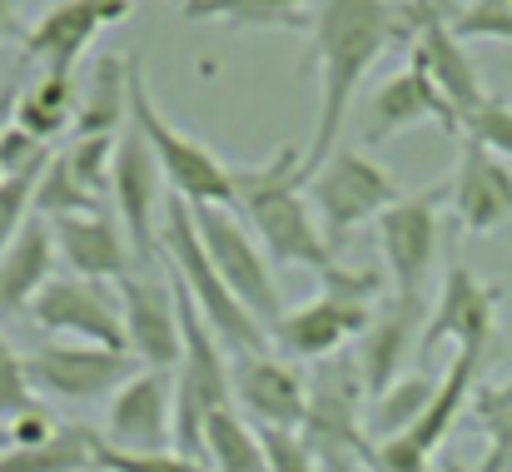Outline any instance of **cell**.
I'll return each instance as SVG.
<instances>
[{
    "instance_id": "1",
    "label": "cell",
    "mask_w": 512,
    "mask_h": 472,
    "mask_svg": "<svg viewBox=\"0 0 512 472\" xmlns=\"http://www.w3.org/2000/svg\"><path fill=\"white\" fill-rule=\"evenodd\" d=\"M314 60H319V120L304 150V179L339 150L348 110L368 80V70L398 45L403 10L398 0H314Z\"/></svg>"
},
{
    "instance_id": "2",
    "label": "cell",
    "mask_w": 512,
    "mask_h": 472,
    "mask_svg": "<svg viewBox=\"0 0 512 472\" xmlns=\"http://www.w3.org/2000/svg\"><path fill=\"white\" fill-rule=\"evenodd\" d=\"M229 209L244 219V229L254 234V244L269 254V264L284 269H309V274H329L339 259L314 219L309 204V179H304V150L284 145L264 164L234 169V199Z\"/></svg>"
},
{
    "instance_id": "3",
    "label": "cell",
    "mask_w": 512,
    "mask_h": 472,
    "mask_svg": "<svg viewBox=\"0 0 512 472\" xmlns=\"http://www.w3.org/2000/svg\"><path fill=\"white\" fill-rule=\"evenodd\" d=\"M160 254L170 259V274L189 289V299L199 304L204 323L219 333V343L234 348V358L239 353H269V328L229 294V284L219 279V269L204 254L194 204L179 199V194H165V209H160Z\"/></svg>"
},
{
    "instance_id": "4",
    "label": "cell",
    "mask_w": 512,
    "mask_h": 472,
    "mask_svg": "<svg viewBox=\"0 0 512 472\" xmlns=\"http://www.w3.org/2000/svg\"><path fill=\"white\" fill-rule=\"evenodd\" d=\"M378 299H383V274L334 264V269L324 274L319 299L289 309V314L269 328V348H279L284 358L324 363V358L339 353L343 343L363 338V328L373 323Z\"/></svg>"
},
{
    "instance_id": "5",
    "label": "cell",
    "mask_w": 512,
    "mask_h": 472,
    "mask_svg": "<svg viewBox=\"0 0 512 472\" xmlns=\"http://www.w3.org/2000/svg\"><path fill=\"white\" fill-rule=\"evenodd\" d=\"M140 65L145 60L130 55V125L145 135L150 155L160 159V169L170 179V194L189 199L194 209L199 204H224L229 209V199H234V169L214 155L204 140H189L184 130H174L170 120H165V110L155 105Z\"/></svg>"
},
{
    "instance_id": "6",
    "label": "cell",
    "mask_w": 512,
    "mask_h": 472,
    "mask_svg": "<svg viewBox=\"0 0 512 472\" xmlns=\"http://www.w3.org/2000/svg\"><path fill=\"white\" fill-rule=\"evenodd\" d=\"M398 199H403L398 179L363 150H334L309 174V204H314V219H319L329 249L348 244L358 224H368V219L378 224V214Z\"/></svg>"
},
{
    "instance_id": "7",
    "label": "cell",
    "mask_w": 512,
    "mask_h": 472,
    "mask_svg": "<svg viewBox=\"0 0 512 472\" xmlns=\"http://www.w3.org/2000/svg\"><path fill=\"white\" fill-rule=\"evenodd\" d=\"M194 224H199V239H204V254L209 264L219 269V279L229 284V294L259 318L264 328H274L284 318V299H279V279H274V264L269 254L254 244V234L244 229V219L224 204H199L194 209Z\"/></svg>"
},
{
    "instance_id": "8",
    "label": "cell",
    "mask_w": 512,
    "mask_h": 472,
    "mask_svg": "<svg viewBox=\"0 0 512 472\" xmlns=\"http://www.w3.org/2000/svg\"><path fill=\"white\" fill-rule=\"evenodd\" d=\"M20 363H25L30 388L45 393V398H60V403L115 398L140 373V363L130 353H110V348H95V343H40Z\"/></svg>"
},
{
    "instance_id": "9",
    "label": "cell",
    "mask_w": 512,
    "mask_h": 472,
    "mask_svg": "<svg viewBox=\"0 0 512 472\" xmlns=\"http://www.w3.org/2000/svg\"><path fill=\"white\" fill-rule=\"evenodd\" d=\"M30 323L45 328V333H65V338H80V343H95V348H110V353H130V338H125V314H120V294L115 284H95V279H75V274H55L35 304H30ZM135 358V353H130Z\"/></svg>"
},
{
    "instance_id": "10",
    "label": "cell",
    "mask_w": 512,
    "mask_h": 472,
    "mask_svg": "<svg viewBox=\"0 0 512 472\" xmlns=\"http://www.w3.org/2000/svg\"><path fill=\"white\" fill-rule=\"evenodd\" d=\"M498 304H503V289L483 284L468 264H448L443 274V289L428 309L423 323V343L418 353L428 358L438 343H458V353H488L493 333H498Z\"/></svg>"
},
{
    "instance_id": "11",
    "label": "cell",
    "mask_w": 512,
    "mask_h": 472,
    "mask_svg": "<svg viewBox=\"0 0 512 472\" xmlns=\"http://www.w3.org/2000/svg\"><path fill=\"white\" fill-rule=\"evenodd\" d=\"M110 199H115V214H120V224H125V239H130L135 259H140V264H155V259H160L165 169H160V159L150 155V145H145V135H140L135 125H130L125 140H120Z\"/></svg>"
},
{
    "instance_id": "12",
    "label": "cell",
    "mask_w": 512,
    "mask_h": 472,
    "mask_svg": "<svg viewBox=\"0 0 512 472\" xmlns=\"http://www.w3.org/2000/svg\"><path fill=\"white\" fill-rule=\"evenodd\" d=\"M438 199L443 189L428 194H403L378 214V254L388 264L393 294H423L433 259H438Z\"/></svg>"
},
{
    "instance_id": "13",
    "label": "cell",
    "mask_w": 512,
    "mask_h": 472,
    "mask_svg": "<svg viewBox=\"0 0 512 472\" xmlns=\"http://www.w3.org/2000/svg\"><path fill=\"white\" fill-rule=\"evenodd\" d=\"M130 10H135V0H55L40 20H30L20 30V45H25L30 60H45V70L75 75L85 50L110 25H120Z\"/></svg>"
},
{
    "instance_id": "14",
    "label": "cell",
    "mask_w": 512,
    "mask_h": 472,
    "mask_svg": "<svg viewBox=\"0 0 512 472\" xmlns=\"http://www.w3.org/2000/svg\"><path fill=\"white\" fill-rule=\"evenodd\" d=\"M100 438L125 453H165L174 448V373L140 368L105 408Z\"/></svg>"
},
{
    "instance_id": "15",
    "label": "cell",
    "mask_w": 512,
    "mask_h": 472,
    "mask_svg": "<svg viewBox=\"0 0 512 472\" xmlns=\"http://www.w3.org/2000/svg\"><path fill=\"white\" fill-rule=\"evenodd\" d=\"M428 309H433V304H428L423 294H388V299H378L373 323L363 328L358 358H353L368 398H378L383 388H393V383L403 378L408 353H418V343H423Z\"/></svg>"
},
{
    "instance_id": "16",
    "label": "cell",
    "mask_w": 512,
    "mask_h": 472,
    "mask_svg": "<svg viewBox=\"0 0 512 472\" xmlns=\"http://www.w3.org/2000/svg\"><path fill=\"white\" fill-rule=\"evenodd\" d=\"M229 388H234V408H244L254 428L299 433L309 418V383L274 353H239L229 363Z\"/></svg>"
},
{
    "instance_id": "17",
    "label": "cell",
    "mask_w": 512,
    "mask_h": 472,
    "mask_svg": "<svg viewBox=\"0 0 512 472\" xmlns=\"http://www.w3.org/2000/svg\"><path fill=\"white\" fill-rule=\"evenodd\" d=\"M120 294V314H125V338H130V353L135 363L145 368H179V353H184V333H179V304H174V284L165 279H120L115 284Z\"/></svg>"
},
{
    "instance_id": "18",
    "label": "cell",
    "mask_w": 512,
    "mask_h": 472,
    "mask_svg": "<svg viewBox=\"0 0 512 472\" xmlns=\"http://www.w3.org/2000/svg\"><path fill=\"white\" fill-rule=\"evenodd\" d=\"M423 120L443 125L448 135H463V120H458V110L448 105V95H443V90L433 85V75L408 55V65H403L398 75H388V80L378 85V95L368 100V130H363V140H368V145H383V140H393L398 130L423 125Z\"/></svg>"
},
{
    "instance_id": "19",
    "label": "cell",
    "mask_w": 512,
    "mask_h": 472,
    "mask_svg": "<svg viewBox=\"0 0 512 472\" xmlns=\"http://www.w3.org/2000/svg\"><path fill=\"white\" fill-rule=\"evenodd\" d=\"M448 204L463 234H498L512 224V169L508 159L488 155L483 145L463 140L458 174L448 184Z\"/></svg>"
},
{
    "instance_id": "20",
    "label": "cell",
    "mask_w": 512,
    "mask_h": 472,
    "mask_svg": "<svg viewBox=\"0 0 512 472\" xmlns=\"http://www.w3.org/2000/svg\"><path fill=\"white\" fill-rule=\"evenodd\" d=\"M55 234V249H60V264L75 274V279H95V284H120L130 279V269L140 264L130 239H125V224L105 209L95 214H75V219H55L50 224Z\"/></svg>"
},
{
    "instance_id": "21",
    "label": "cell",
    "mask_w": 512,
    "mask_h": 472,
    "mask_svg": "<svg viewBox=\"0 0 512 472\" xmlns=\"http://www.w3.org/2000/svg\"><path fill=\"white\" fill-rule=\"evenodd\" d=\"M60 249L45 219H25V229L15 234V244L0 254V318L30 314L35 294L55 279Z\"/></svg>"
},
{
    "instance_id": "22",
    "label": "cell",
    "mask_w": 512,
    "mask_h": 472,
    "mask_svg": "<svg viewBox=\"0 0 512 472\" xmlns=\"http://www.w3.org/2000/svg\"><path fill=\"white\" fill-rule=\"evenodd\" d=\"M120 125H130V55H100L75 110V140L120 135Z\"/></svg>"
},
{
    "instance_id": "23",
    "label": "cell",
    "mask_w": 512,
    "mask_h": 472,
    "mask_svg": "<svg viewBox=\"0 0 512 472\" xmlns=\"http://www.w3.org/2000/svg\"><path fill=\"white\" fill-rule=\"evenodd\" d=\"M189 20H209L224 30H309L314 0H184Z\"/></svg>"
},
{
    "instance_id": "24",
    "label": "cell",
    "mask_w": 512,
    "mask_h": 472,
    "mask_svg": "<svg viewBox=\"0 0 512 472\" xmlns=\"http://www.w3.org/2000/svg\"><path fill=\"white\" fill-rule=\"evenodd\" d=\"M95 453H100V428L60 423L55 438L40 448H5L0 472H95Z\"/></svg>"
},
{
    "instance_id": "25",
    "label": "cell",
    "mask_w": 512,
    "mask_h": 472,
    "mask_svg": "<svg viewBox=\"0 0 512 472\" xmlns=\"http://www.w3.org/2000/svg\"><path fill=\"white\" fill-rule=\"evenodd\" d=\"M433 393H438V378H433V373H408V378H398L393 388H383L378 398H368V413H363L368 443H388V438L418 428V418L428 413Z\"/></svg>"
},
{
    "instance_id": "26",
    "label": "cell",
    "mask_w": 512,
    "mask_h": 472,
    "mask_svg": "<svg viewBox=\"0 0 512 472\" xmlns=\"http://www.w3.org/2000/svg\"><path fill=\"white\" fill-rule=\"evenodd\" d=\"M75 110H80V95H75V75H55L45 70L25 95H20V110H15V125L30 130L35 140L55 145L65 130H75Z\"/></svg>"
},
{
    "instance_id": "27",
    "label": "cell",
    "mask_w": 512,
    "mask_h": 472,
    "mask_svg": "<svg viewBox=\"0 0 512 472\" xmlns=\"http://www.w3.org/2000/svg\"><path fill=\"white\" fill-rule=\"evenodd\" d=\"M204 463L214 472H269L264 468V438L244 413L229 403L204 423Z\"/></svg>"
},
{
    "instance_id": "28",
    "label": "cell",
    "mask_w": 512,
    "mask_h": 472,
    "mask_svg": "<svg viewBox=\"0 0 512 472\" xmlns=\"http://www.w3.org/2000/svg\"><path fill=\"white\" fill-rule=\"evenodd\" d=\"M473 418L488 438V453H483L478 472H512V378L473 388Z\"/></svg>"
},
{
    "instance_id": "29",
    "label": "cell",
    "mask_w": 512,
    "mask_h": 472,
    "mask_svg": "<svg viewBox=\"0 0 512 472\" xmlns=\"http://www.w3.org/2000/svg\"><path fill=\"white\" fill-rule=\"evenodd\" d=\"M100 199L70 174L65 155H55L45 164V174L35 179V219L55 224V219H75V214H95Z\"/></svg>"
},
{
    "instance_id": "30",
    "label": "cell",
    "mask_w": 512,
    "mask_h": 472,
    "mask_svg": "<svg viewBox=\"0 0 512 472\" xmlns=\"http://www.w3.org/2000/svg\"><path fill=\"white\" fill-rule=\"evenodd\" d=\"M65 164H70V174L100 199V194H110V179H115V155H120V135H100V140H70L65 150Z\"/></svg>"
},
{
    "instance_id": "31",
    "label": "cell",
    "mask_w": 512,
    "mask_h": 472,
    "mask_svg": "<svg viewBox=\"0 0 512 472\" xmlns=\"http://www.w3.org/2000/svg\"><path fill=\"white\" fill-rule=\"evenodd\" d=\"M95 472H214L209 463H194L184 453H125V448H110L100 438V453H95Z\"/></svg>"
},
{
    "instance_id": "32",
    "label": "cell",
    "mask_w": 512,
    "mask_h": 472,
    "mask_svg": "<svg viewBox=\"0 0 512 472\" xmlns=\"http://www.w3.org/2000/svg\"><path fill=\"white\" fill-rule=\"evenodd\" d=\"M458 40H512V0H468L453 15Z\"/></svg>"
},
{
    "instance_id": "33",
    "label": "cell",
    "mask_w": 512,
    "mask_h": 472,
    "mask_svg": "<svg viewBox=\"0 0 512 472\" xmlns=\"http://www.w3.org/2000/svg\"><path fill=\"white\" fill-rule=\"evenodd\" d=\"M463 140H473V145H483L488 155L498 159H512V110L503 100H483L468 120H463Z\"/></svg>"
},
{
    "instance_id": "34",
    "label": "cell",
    "mask_w": 512,
    "mask_h": 472,
    "mask_svg": "<svg viewBox=\"0 0 512 472\" xmlns=\"http://www.w3.org/2000/svg\"><path fill=\"white\" fill-rule=\"evenodd\" d=\"M30 408H40V398H35V388H30V378H25V363H20V353L5 343V333H0V423H15L20 413H30Z\"/></svg>"
},
{
    "instance_id": "35",
    "label": "cell",
    "mask_w": 512,
    "mask_h": 472,
    "mask_svg": "<svg viewBox=\"0 0 512 472\" xmlns=\"http://www.w3.org/2000/svg\"><path fill=\"white\" fill-rule=\"evenodd\" d=\"M264 438V468L269 472H324L319 458L304 448L299 433H279V428H259Z\"/></svg>"
},
{
    "instance_id": "36",
    "label": "cell",
    "mask_w": 512,
    "mask_h": 472,
    "mask_svg": "<svg viewBox=\"0 0 512 472\" xmlns=\"http://www.w3.org/2000/svg\"><path fill=\"white\" fill-rule=\"evenodd\" d=\"M35 209V179H0V254L15 244Z\"/></svg>"
},
{
    "instance_id": "37",
    "label": "cell",
    "mask_w": 512,
    "mask_h": 472,
    "mask_svg": "<svg viewBox=\"0 0 512 472\" xmlns=\"http://www.w3.org/2000/svg\"><path fill=\"white\" fill-rule=\"evenodd\" d=\"M55 418H50V408L40 403V408H30V413H20L15 423H5V433H10V448H40V443H50L55 438Z\"/></svg>"
},
{
    "instance_id": "38",
    "label": "cell",
    "mask_w": 512,
    "mask_h": 472,
    "mask_svg": "<svg viewBox=\"0 0 512 472\" xmlns=\"http://www.w3.org/2000/svg\"><path fill=\"white\" fill-rule=\"evenodd\" d=\"M20 95H25L20 85H0V135H5V130L15 125V110H20Z\"/></svg>"
},
{
    "instance_id": "39",
    "label": "cell",
    "mask_w": 512,
    "mask_h": 472,
    "mask_svg": "<svg viewBox=\"0 0 512 472\" xmlns=\"http://www.w3.org/2000/svg\"><path fill=\"white\" fill-rule=\"evenodd\" d=\"M15 5H20V0H0V40L15 35Z\"/></svg>"
},
{
    "instance_id": "40",
    "label": "cell",
    "mask_w": 512,
    "mask_h": 472,
    "mask_svg": "<svg viewBox=\"0 0 512 472\" xmlns=\"http://www.w3.org/2000/svg\"><path fill=\"white\" fill-rule=\"evenodd\" d=\"M438 468H443V472H468L463 463H453V458H438Z\"/></svg>"
},
{
    "instance_id": "41",
    "label": "cell",
    "mask_w": 512,
    "mask_h": 472,
    "mask_svg": "<svg viewBox=\"0 0 512 472\" xmlns=\"http://www.w3.org/2000/svg\"><path fill=\"white\" fill-rule=\"evenodd\" d=\"M5 448H10V433H5V423H0V453H5Z\"/></svg>"
},
{
    "instance_id": "42",
    "label": "cell",
    "mask_w": 512,
    "mask_h": 472,
    "mask_svg": "<svg viewBox=\"0 0 512 472\" xmlns=\"http://www.w3.org/2000/svg\"><path fill=\"white\" fill-rule=\"evenodd\" d=\"M174 5H184V0H174Z\"/></svg>"
},
{
    "instance_id": "43",
    "label": "cell",
    "mask_w": 512,
    "mask_h": 472,
    "mask_svg": "<svg viewBox=\"0 0 512 472\" xmlns=\"http://www.w3.org/2000/svg\"><path fill=\"white\" fill-rule=\"evenodd\" d=\"M0 179H5V174H0Z\"/></svg>"
}]
</instances>
